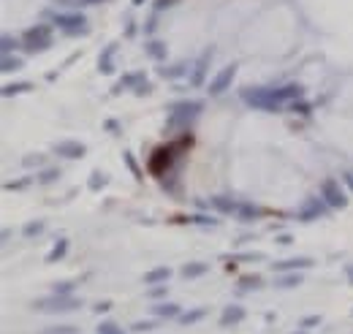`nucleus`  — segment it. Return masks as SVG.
I'll list each match as a JSON object with an SVG mask.
<instances>
[{
  "label": "nucleus",
  "instance_id": "nucleus-1",
  "mask_svg": "<svg viewBox=\"0 0 353 334\" xmlns=\"http://www.w3.org/2000/svg\"><path fill=\"white\" fill-rule=\"evenodd\" d=\"M79 307L76 302L71 299H49V302H38V310H49V312H63V310H74Z\"/></svg>",
  "mask_w": 353,
  "mask_h": 334
},
{
  "label": "nucleus",
  "instance_id": "nucleus-2",
  "mask_svg": "<svg viewBox=\"0 0 353 334\" xmlns=\"http://www.w3.org/2000/svg\"><path fill=\"white\" fill-rule=\"evenodd\" d=\"M242 318H245V310H242V307H226L223 310V315H220V323H223V326H231V323H239Z\"/></svg>",
  "mask_w": 353,
  "mask_h": 334
},
{
  "label": "nucleus",
  "instance_id": "nucleus-3",
  "mask_svg": "<svg viewBox=\"0 0 353 334\" xmlns=\"http://www.w3.org/2000/svg\"><path fill=\"white\" fill-rule=\"evenodd\" d=\"M152 310H155V315H160V318H174L176 312H179L176 305H160V307H152Z\"/></svg>",
  "mask_w": 353,
  "mask_h": 334
},
{
  "label": "nucleus",
  "instance_id": "nucleus-4",
  "mask_svg": "<svg viewBox=\"0 0 353 334\" xmlns=\"http://www.w3.org/2000/svg\"><path fill=\"white\" fill-rule=\"evenodd\" d=\"M98 334H125V332L117 326V323H112V321H103V323L98 326Z\"/></svg>",
  "mask_w": 353,
  "mask_h": 334
},
{
  "label": "nucleus",
  "instance_id": "nucleus-5",
  "mask_svg": "<svg viewBox=\"0 0 353 334\" xmlns=\"http://www.w3.org/2000/svg\"><path fill=\"white\" fill-rule=\"evenodd\" d=\"M60 153H65L68 158H76V155L84 153V150H82V147H76V144H63V147H60Z\"/></svg>",
  "mask_w": 353,
  "mask_h": 334
},
{
  "label": "nucleus",
  "instance_id": "nucleus-6",
  "mask_svg": "<svg viewBox=\"0 0 353 334\" xmlns=\"http://www.w3.org/2000/svg\"><path fill=\"white\" fill-rule=\"evenodd\" d=\"M204 315H206V310H190L188 315H182V323H196V321H201Z\"/></svg>",
  "mask_w": 353,
  "mask_h": 334
},
{
  "label": "nucleus",
  "instance_id": "nucleus-7",
  "mask_svg": "<svg viewBox=\"0 0 353 334\" xmlns=\"http://www.w3.org/2000/svg\"><path fill=\"white\" fill-rule=\"evenodd\" d=\"M152 329H155V323L152 321H139V323H133V332H152Z\"/></svg>",
  "mask_w": 353,
  "mask_h": 334
},
{
  "label": "nucleus",
  "instance_id": "nucleus-8",
  "mask_svg": "<svg viewBox=\"0 0 353 334\" xmlns=\"http://www.w3.org/2000/svg\"><path fill=\"white\" fill-rule=\"evenodd\" d=\"M326 193L331 196V201H334V204H342V196H337V190H334V185H331V182H326Z\"/></svg>",
  "mask_w": 353,
  "mask_h": 334
},
{
  "label": "nucleus",
  "instance_id": "nucleus-9",
  "mask_svg": "<svg viewBox=\"0 0 353 334\" xmlns=\"http://www.w3.org/2000/svg\"><path fill=\"white\" fill-rule=\"evenodd\" d=\"M201 272H204V266H201V264H193V266H188V269H185V275H188V277H196V275H201Z\"/></svg>",
  "mask_w": 353,
  "mask_h": 334
},
{
  "label": "nucleus",
  "instance_id": "nucleus-10",
  "mask_svg": "<svg viewBox=\"0 0 353 334\" xmlns=\"http://www.w3.org/2000/svg\"><path fill=\"white\" fill-rule=\"evenodd\" d=\"M318 323H321V318H318V315H312V318H304V321H302V329H310V326H318Z\"/></svg>",
  "mask_w": 353,
  "mask_h": 334
},
{
  "label": "nucleus",
  "instance_id": "nucleus-11",
  "mask_svg": "<svg viewBox=\"0 0 353 334\" xmlns=\"http://www.w3.org/2000/svg\"><path fill=\"white\" fill-rule=\"evenodd\" d=\"M166 275H169V272L158 269V272H152V275H150V277H147V280H150V283H158V280H163V277H166Z\"/></svg>",
  "mask_w": 353,
  "mask_h": 334
},
{
  "label": "nucleus",
  "instance_id": "nucleus-12",
  "mask_svg": "<svg viewBox=\"0 0 353 334\" xmlns=\"http://www.w3.org/2000/svg\"><path fill=\"white\" fill-rule=\"evenodd\" d=\"M63 250H65V242H60V245L54 247V253H52V256H49V258H52V261H54V258H57V256H63Z\"/></svg>",
  "mask_w": 353,
  "mask_h": 334
},
{
  "label": "nucleus",
  "instance_id": "nucleus-13",
  "mask_svg": "<svg viewBox=\"0 0 353 334\" xmlns=\"http://www.w3.org/2000/svg\"><path fill=\"white\" fill-rule=\"evenodd\" d=\"M296 283H299V277H285V280H282L280 285H285V288H288V285H296Z\"/></svg>",
  "mask_w": 353,
  "mask_h": 334
},
{
  "label": "nucleus",
  "instance_id": "nucleus-14",
  "mask_svg": "<svg viewBox=\"0 0 353 334\" xmlns=\"http://www.w3.org/2000/svg\"><path fill=\"white\" fill-rule=\"evenodd\" d=\"M109 307H112V305H109V302H101V305L95 307V310H98V312H106V310H109Z\"/></svg>",
  "mask_w": 353,
  "mask_h": 334
},
{
  "label": "nucleus",
  "instance_id": "nucleus-15",
  "mask_svg": "<svg viewBox=\"0 0 353 334\" xmlns=\"http://www.w3.org/2000/svg\"><path fill=\"white\" fill-rule=\"evenodd\" d=\"M47 334H60V332H47Z\"/></svg>",
  "mask_w": 353,
  "mask_h": 334
},
{
  "label": "nucleus",
  "instance_id": "nucleus-16",
  "mask_svg": "<svg viewBox=\"0 0 353 334\" xmlns=\"http://www.w3.org/2000/svg\"><path fill=\"white\" fill-rule=\"evenodd\" d=\"M296 334H304V332H296Z\"/></svg>",
  "mask_w": 353,
  "mask_h": 334
}]
</instances>
